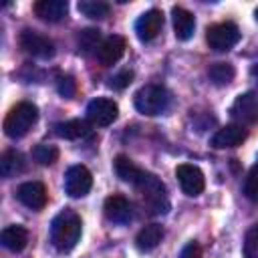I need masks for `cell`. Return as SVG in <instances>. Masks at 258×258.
Returning a JSON list of instances; mask_svg holds the SVG:
<instances>
[{
  "label": "cell",
  "instance_id": "cell-1",
  "mask_svg": "<svg viewBox=\"0 0 258 258\" xmlns=\"http://www.w3.org/2000/svg\"><path fill=\"white\" fill-rule=\"evenodd\" d=\"M81 230H83V224H81V218L71 212V210H64L60 212L54 220H52V226H50V240L54 244L56 250L60 252H69L77 246L79 238H81Z\"/></svg>",
  "mask_w": 258,
  "mask_h": 258
},
{
  "label": "cell",
  "instance_id": "cell-2",
  "mask_svg": "<svg viewBox=\"0 0 258 258\" xmlns=\"http://www.w3.org/2000/svg\"><path fill=\"white\" fill-rule=\"evenodd\" d=\"M135 187L141 194V198L145 200V204L151 210V214H165L169 210L167 189H165L163 181L157 175H153L149 171H141L139 179L135 181Z\"/></svg>",
  "mask_w": 258,
  "mask_h": 258
},
{
  "label": "cell",
  "instance_id": "cell-3",
  "mask_svg": "<svg viewBox=\"0 0 258 258\" xmlns=\"http://www.w3.org/2000/svg\"><path fill=\"white\" fill-rule=\"evenodd\" d=\"M36 119H38V109H36V105L22 101V103L14 105V107L8 111V115L4 117L2 127H4V133H6L8 137L16 139V137L26 135V133L32 129V125L36 123Z\"/></svg>",
  "mask_w": 258,
  "mask_h": 258
},
{
  "label": "cell",
  "instance_id": "cell-4",
  "mask_svg": "<svg viewBox=\"0 0 258 258\" xmlns=\"http://www.w3.org/2000/svg\"><path fill=\"white\" fill-rule=\"evenodd\" d=\"M169 101L171 95L161 85H145L135 93V109L147 117L161 115L169 107Z\"/></svg>",
  "mask_w": 258,
  "mask_h": 258
},
{
  "label": "cell",
  "instance_id": "cell-5",
  "mask_svg": "<svg viewBox=\"0 0 258 258\" xmlns=\"http://www.w3.org/2000/svg\"><path fill=\"white\" fill-rule=\"evenodd\" d=\"M206 40H208L210 48H214L218 52H226V50L234 48L240 42V28L234 22L212 24L206 30Z\"/></svg>",
  "mask_w": 258,
  "mask_h": 258
},
{
  "label": "cell",
  "instance_id": "cell-6",
  "mask_svg": "<svg viewBox=\"0 0 258 258\" xmlns=\"http://www.w3.org/2000/svg\"><path fill=\"white\" fill-rule=\"evenodd\" d=\"M117 115H119V107L113 99L97 97L87 105V119L91 125L107 127L117 119Z\"/></svg>",
  "mask_w": 258,
  "mask_h": 258
},
{
  "label": "cell",
  "instance_id": "cell-7",
  "mask_svg": "<svg viewBox=\"0 0 258 258\" xmlns=\"http://www.w3.org/2000/svg\"><path fill=\"white\" fill-rule=\"evenodd\" d=\"M18 42L24 52H28L36 58H50L54 54V42L36 30H22Z\"/></svg>",
  "mask_w": 258,
  "mask_h": 258
},
{
  "label": "cell",
  "instance_id": "cell-8",
  "mask_svg": "<svg viewBox=\"0 0 258 258\" xmlns=\"http://www.w3.org/2000/svg\"><path fill=\"white\" fill-rule=\"evenodd\" d=\"M175 177L183 189L185 196L189 198H196L204 191L206 187V177L202 173V169L198 165H191V163H181L175 167Z\"/></svg>",
  "mask_w": 258,
  "mask_h": 258
},
{
  "label": "cell",
  "instance_id": "cell-9",
  "mask_svg": "<svg viewBox=\"0 0 258 258\" xmlns=\"http://www.w3.org/2000/svg\"><path fill=\"white\" fill-rule=\"evenodd\" d=\"M93 175L85 165H73L64 173V191L71 198H83L91 191Z\"/></svg>",
  "mask_w": 258,
  "mask_h": 258
},
{
  "label": "cell",
  "instance_id": "cell-10",
  "mask_svg": "<svg viewBox=\"0 0 258 258\" xmlns=\"http://www.w3.org/2000/svg\"><path fill=\"white\" fill-rule=\"evenodd\" d=\"M230 113L240 125L256 123L258 121V91H248V93L236 97Z\"/></svg>",
  "mask_w": 258,
  "mask_h": 258
},
{
  "label": "cell",
  "instance_id": "cell-11",
  "mask_svg": "<svg viewBox=\"0 0 258 258\" xmlns=\"http://www.w3.org/2000/svg\"><path fill=\"white\" fill-rule=\"evenodd\" d=\"M161 26H163V14H161V10L151 8V10L143 12V14L137 18V22H135V32H137V36H139L143 42H149V40H153V38L161 32Z\"/></svg>",
  "mask_w": 258,
  "mask_h": 258
},
{
  "label": "cell",
  "instance_id": "cell-12",
  "mask_svg": "<svg viewBox=\"0 0 258 258\" xmlns=\"http://www.w3.org/2000/svg\"><path fill=\"white\" fill-rule=\"evenodd\" d=\"M16 198L20 204H24L30 210H42L46 206V187L40 181H26L22 185H18L16 189Z\"/></svg>",
  "mask_w": 258,
  "mask_h": 258
},
{
  "label": "cell",
  "instance_id": "cell-13",
  "mask_svg": "<svg viewBox=\"0 0 258 258\" xmlns=\"http://www.w3.org/2000/svg\"><path fill=\"white\" fill-rule=\"evenodd\" d=\"M125 48H127V40L119 34H113V36H107L99 50H97V56H99V62L103 67H113L123 54H125Z\"/></svg>",
  "mask_w": 258,
  "mask_h": 258
},
{
  "label": "cell",
  "instance_id": "cell-14",
  "mask_svg": "<svg viewBox=\"0 0 258 258\" xmlns=\"http://www.w3.org/2000/svg\"><path fill=\"white\" fill-rule=\"evenodd\" d=\"M246 135H248V133H246L244 125H238V123H234V125H226V127H222V129L216 131V135L212 137V145H214L216 149L238 147V145L244 143Z\"/></svg>",
  "mask_w": 258,
  "mask_h": 258
},
{
  "label": "cell",
  "instance_id": "cell-15",
  "mask_svg": "<svg viewBox=\"0 0 258 258\" xmlns=\"http://www.w3.org/2000/svg\"><path fill=\"white\" fill-rule=\"evenodd\" d=\"M69 4L67 0H38L34 4V14L44 22H58L67 16Z\"/></svg>",
  "mask_w": 258,
  "mask_h": 258
},
{
  "label": "cell",
  "instance_id": "cell-16",
  "mask_svg": "<svg viewBox=\"0 0 258 258\" xmlns=\"http://www.w3.org/2000/svg\"><path fill=\"white\" fill-rule=\"evenodd\" d=\"M105 216L107 220L115 222V224H125L131 218V206L127 202V198H123L121 194H113L105 200Z\"/></svg>",
  "mask_w": 258,
  "mask_h": 258
},
{
  "label": "cell",
  "instance_id": "cell-17",
  "mask_svg": "<svg viewBox=\"0 0 258 258\" xmlns=\"http://www.w3.org/2000/svg\"><path fill=\"white\" fill-rule=\"evenodd\" d=\"M171 20H173V32L179 40L191 38L194 28H196V18L189 10H185L181 6H173L171 8Z\"/></svg>",
  "mask_w": 258,
  "mask_h": 258
},
{
  "label": "cell",
  "instance_id": "cell-18",
  "mask_svg": "<svg viewBox=\"0 0 258 258\" xmlns=\"http://www.w3.org/2000/svg\"><path fill=\"white\" fill-rule=\"evenodd\" d=\"M0 242H2L4 248L12 250V252H20V250H24L26 244H28V232H26L24 226H18V224L8 226V228L2 230Z\"/></svg>",
  "mask_w": 258,
  "mask_h": 258
},
{
  "label": "cell",
  "instance_id": "cell-19",
  "mask_svg": "<svg viewBox=\"0 0 258 258\" xmlns=\"http://www.w3.org/2000/svg\"><path fill=\"white\" fill-rule=\"evenodd\" d=\"M161 238H163V228L159 224H147L145 228L139 230V234L135 238V246L141 252H149L161 242Z\"/></svg>",
  "mask_w": 258,
  "mask_h": 258
},
{
  "label": "cell",
  "instance_id": "cell-20",
  "mask_svg": "<svg viewBox=\"0 0 258 258\" xmlns=\"http://www.w3.org/2000/svg\"><path fill=\"white\" fill-rule=\"evenodd\" d=\"M54 133L62 139H81L91 133V125L89 121H83V119H71L64 123H58L54 127Z\"/></svg>",
  "mask_w": 258,
  "mask_h": 258
},
{
  "label": "cell",
  "instance_id": "cell-21",
  "mask_svg": "<svg viewBox=\"0 0 258 258\" xmlns=\"http://www.w3.org/2000/svg\"><path fill=\"white\" fill-rule=\"evenodd\" d=\"M24 169V159L18 151L8 149L0 155V175L2 177H16L20 171Z\"/></svg>",
  "mask_w": 258,
  "mask_h": 258
},
{
  "label": "cell",
  "instance_id": "cell-22",
  "mask_svg": "<svg viewBox=\"0 0 258 258\" xmlns=\"http://www.w3.org/2000/svg\"><path fill=\"white\" fill-rule=\"evenodd\" d=\"M141 171H143V169H139L127 155H117V157H115V173H117L123 181L135 185V181L139 179Z\"/></svg>",
  "mask_w": 258,
  "mask_h": 258
},
{
  "label": "cell",
  "instance_id": "cell-23",
  "mask_svg": "<svg viewBox=\"0 0 258 258\" xmlns=\"http://www.w3.org/2000/svg\"><path fill=\"white\" fill-rule=\"evenodd\" d=\"M234 75H236V71H234V67H232L230 62H214V64L208 69L210 81H212L214 85H218V87L230 85V83L234 81Z\"/></svg>",
  "mask_w": 258,
  "mask_h": 258
},
{
  "label": "cell",
  "instance_id": "cell-24",
  "mask_svg": "<svg viewBox=\"0 0 258 258\" xmlns=\"http://www.w3.org/2000/svg\"><path fill=\"white\" fill-rule=\"evenodd\" d=\"M77 8H79V12H81L83 16L93 18V20L105 18V16L109 14V10H111V6H109L107 2H103V0H81V2L77 4Z\"/></svg>",
  "mask_w": 258,
  "mask_h": 258
},
{
  "label": "cell",
  "instance_id": "cell-25",
  "mask_svg": "<svg viewBox=\"0 0 258 258\" xmlns=\"http://www.w3.org/2000/svg\"><path fill=\"white\" fill-rule=\"evenodd\" d=\"M32 157L40 163V165H52L58 159V149L50 143H38L32 149Z\"/></svg>",
  "mask_w": 258,
  "mask_h": 258
},
{
  "label": "cell",
  "instance_id": "cell-26",
  "mask_svg": "<svg viewBox=\"0 0 258 258\" xmlns=\"http://www.w3.org/2000/svg\"><path fill=\"white\" fill-rule=\"evenodd\" d=\"M99 40H101V32L95 28H87L79 34V50H83V52H91L95 48L99 50V46H101Z\"/></svg>",
  "mask_w": 258,
  "mask_h": 258
},
{
  "label": "cell",
  "instance_id": "cell-27",
  "mask_svg": "<svg viewBox=\"0 0 258 258\" xmlns=\"http://www.w3.org/2000/svg\"><path fill=\"white\" fill-rule=\"evenodd\" d=\"M244 194L248 200L252 202H258V163L250 167L248 175H246V181H244Z\"/></svg>",
  "mask_w": 258,
  "mask_h": 258
},
{
  "label": "cell",
  "instance_id": "cell-28",
  "mask_svg": "<svg viewBox=\"0 0 258 258\" xmlns=\"http://www.w3.org/2000/svg\"><path fill=\"white\" fill-rule=\"evenodd\" d=\"M244 258H258V224L246 232L244 238Z\"/></svg>",
  "mask_w": 258,
  "mask_h": 258
},
{
  "label": "cell",
  "instance_id": "cell-29",
  "mask_svg": "<svg viewBox=\"0 0 258 258\" xmlns=\"http://www.w3.org/2000/svg\"><path fill=\"white\" fill-rule=\"evenodd\" d=\"M56 89H58V93L62 95V97H67V99H73L75 95H77V83L73 81V77H58V81H56Z\"/></svg>",
  "mask_w": 258,
  "mask_h": 258
},
{
  "label": "cell",
  "instance_id": "cell-30",
  "mask_svg": "<svg viewBox=\"0 0 258 258\" xmlns=\"http://www.w3.org/2000/svg\"><path fill=\"white\" fill-rule=\"evenodd\" d=\"M179 258H202V246H200L198 242H187V244L181 248Z\"/></svg>",
  "mask_w": 258,
  "mask_h": 258
},
{
  "label": "cell",
  "instance_id": "cell-31",
  "mask_svg": "<svg viewBox=\"0 0 258 258\" xmlns=\"http://www.w3.org/2000/svg\"><path fill=\"white\" fill-rule=\"evenodd\" d=\"M131 79H133V73H131V71H123V73H119L117 77L111 79V87H115V89H125V87L131 83Z\"/></svg>",
  "mask_w": 258,
  "mask_h": 258
},
{
  "label": "cell",
  "instance_id": "cell-32",
  "mask_svg": "<svg viewBox=\"0 0 258 258\" xmlns=\"http://www.w3.org/2000/svg\"><path fill=\"white\" fill-rule=\"evenodd\" d=\"M250 75L254 77V81L258 83V64H252V69H250Z\"/></svg>",
  "mask_w": 258,
  "mask_h": 258
},
{
  "label": "cell",
  "instance_id": "cell-33",
  "mask_svg": "<svg viewBox=\"0 0 258 258\" xmlns=\"http://www.w3.org/2000/svg\"><path fill=\"white\" fill-rule=\"evenodd\" d=\"M254 16H256V22H258V8L254 10Z\"/></svg>",
  "mask_w": 258,
  "mask_h": 258
}]
</instances>
